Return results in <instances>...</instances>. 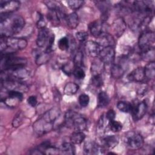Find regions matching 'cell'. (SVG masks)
Here are the masks:
<instances>
[{"label":"cell","mask_w":155,"mask_h":155,"mask_svg":"<svg viewBox=\"0 0 155 155\" xmlns=\"http://www.w3.org/2000/svg\"><path fill=\"white\" fill-rule=\"evenodd\" d=\"M110 103V97L105 91H101L97 95V107L104 108L107 107Z\"/></svg>","instance_id":"21"},{"label":"cell","mask_w":155,"mask_h":155,"mask_svg":"<svg viewBox=\"0 0 155 155\" xmlns=\"http://www.w3.org/2000/svg\"><path fill=\"white\" fill-rule=\"evenodd\" d=\"M101 142L105 150H111L117 146L119 143V138L116 135H108L102 137Z\"/></svg>","instance_id":"16"},{"label":"cell","mask_w":155,"mask_h":155,"mask_svg":"<svg viewBox=\"0 0 155 155\" xmlns=\"http://www.w3.org/2000/svg\"><path fill=\"white\" fill-rule=\"evenodd\" d=\"M140 56L144 60L148 61V62H154V48L141 51Z\"/></svg>","instance_id":"28"},{"label":"cell","mask_w":155,"mask_h":155,"mask_svg":"<svg viewBox=\"0 0 155 155\" xmlns=\"http://www.w3.org/2000/svg\"><path fill=\"white\" fill-rule=\"evenodd\" d=\"M105 119H106V117L105 116H104V114H102L99 121H98V123H97V132L99 134H103L104 131H105V129L106 128L105 127Z\"/></svg>","instance_id":"36"},{"label":"cell","mask_w":155,"mask_h":155,"mask_svg":"<svg viewBox=\"0 0 155 155\" xmlns=\"http://www.w3.org/2000/svg\"><path fill=\"white\" fill-rule=\"evenodd\" d=\"M26 64L27 59L25 58L17 57L14 53L1 54V71L25 67Z\"/></svg>","instance_id":"4"},{"label":"cell","mask_w":155,"mask_h":155,"mask_svg":"<svg viewBox=\"0 0 155 155\" xmlns=\"http://www.w3.org/2000/svg\"><path fill=\"white\" fill-rule=\"evenodd\" d=\"M124 61H121L117 63L113 64L111 68V75L113 78L119 79L124 74L125 68L124 67Z\"/></svg>","instance_id":"18"},{"label":"cell","mask_w":155,"mask_h":155,"mask_svg":"<svg viewBox=\"0 0 155 155\" xmlns=\"http://www.w3.org/2000/svg\"><path fill=\"white\" fill-rule=\"evenodd\" d=\"M21 5V2L18 1H0V11L1 13L12 14L16 11Z\"/></svg>","instance_id":"10"},{"label":"cell","mask_w":155,"mask_h":155,"mask_svg":"<svg viewBox=\"0 0 155 155\" xmlns=\"http://www.w3.org/2000/svg\"><path fill=\"white\" fill-rule=\"evenodd\" d=\"M97 42L99 45L102 47H113L115 45V40L111 34L108 32L103 33L98 38H97Z\"/></svg>","instance_id":"15"},{"label":"cell","mask_w":155,"mask_h":155,"mask_svg":"<svg viewBox=\"0 0 155 155\" xmlns=\"http://www.w3.org/2000/svg\"><path fill=\"white\" fill-rule=\"evenodd\" d=\"M90 102V97L88 95L86 94H81L79 96V103L82 107H87Z\"/></svg>","instance_id":"37"},{"label":"cell","mask_w":155,"mask_h":155,"mask_svg":"<svg viewBox=\"0 0 155 155\" xmlns=\"http://www.w3.org/2000/svg\"><path fill=\"white\" fill-rule=\"evenodd\" d=\"M5 99L11 101H17L20 102L23 99V94L22 92L15 90L7 91V96Z\"/></svg>","instance_id":"27"},{"label":"cell","mask_w":155,"mask_h":155,"mask_svg":"<svg viewBox=\"0 0 155 155\" xmlns=\"http://www.w3.org/2000/svg\"><path fill=\"white\" fill-rule=\"evenodd\" d=\"M143 68L145 78L148 79H153L155 77L154 62H149Z\"/></svg>","instance_id":"23"},{"label":"cell","mask_w":155,"mask_h":155,"mask_svg":"<svg viewBox=\"0 0 155 155\" xmlns=\"http://www.w3.org/2000/svg\"><path fill=\"white\" fill-rule=\"evenodd\" d=\"M105 117L107 118V119L110 121V120H114L115 119V117H116V113L114 111V110L113 109H110L109 110L106 114H105Z\"/></svg>","instance_id":"40"},{"label":"cell","mask_w":155,"mask_h":155,"mask_svg":"<svg viewBox=\"0 0 155 155\" xmlns=\"http://www.w3.org/2000/svg\"><path fill=\"white\" fill-rule=\"evenodd\" d=\"M65 125L74 131H83L87 127V119L74 111H67L64 116Z\"/></svg>","instance_id":"3"},{"label":"cell","mask_w":155,"mask_h":155,"mask_svg":"<svg viewBox=\"0 0 155 155\" xmlns=\"http://www.w3.org/2000/svg\"><path fill=\"white\" fill-rule=\"evenodd\" d=\"M145 78L144 68L141 67L135 68L128 75V79L130 81L136 82H142Z\"/></svg>","instance_id":"17"},{"label":"cell","mask_w":155,"mask_h":155,"mask_svg":"<svg viewBox=\"0 0 155 155\" xmlns=\"http://www.w3.org/2000/svg\"><path fill=\"white\" fill-rule=\"evenodd\" d=\"M102 47L93 41H88L85 44V49L87 54L91 58L98 57Z\"/></svg>","instance_id":"14"},{"label":"cell","mask_w":155,"mask_h":155,"mask_svg":"<svg viewBox=\"0 0 155 155\" xmlns=\"http://www.w3.org/2000/svg\"><path fill=\"white\" fill-rule=\"evenodd\" d=\"M58 45L59 48L62 51L68 50L70 47V41L68 38L67 36L61 38L58 41Z\"/></svg>","instance_id":"31"},{"label":"cell","mask_w":155,"mask_h":155,"mask_svg":"<svg viewBox=\"0 0 155 155\" xmlns=\"http://www.w3.org/2000/svg\"><path fill=\"white\" fill-rule=\"evenodd\" d=\"M70 141L72 143L81 144L85 139V134L83 131H74L70 136Z\"/></svg>","instance_id":"22"},{"label":"cell","mask_w":155,"mask_h":155,"mask_svg":"<svg viewBox=\"0 0 155 155\" xmlns=\"http://www.w3.org/2000/svg\"><path fill=\"white\" fill-rule=\"evenodd\" d=\"M76 37L78 39V40L80 42H84L88 38V33L86 31H78L76 33Z\"/></svg>","instance_id":"38"},{"label":"cell","mask_w":155,"mask_h":155,"mask_svg":"<svg viewBox=\"0 0 155 155\" xmlns=\"http://www.w3.org/2000/svg\"><path fill=\"white\" fill-rule=\"evenodd\" d=\"M91 83L94 87L97 88H99L102 87L104 84V80H103L102 74L93 76L91 78Z\"/></svg>","instance_id":"35"},{"label":"cell","mask_w":155,"mask_h":155,"mask_svg":"<svg viewBox=\"0 0 155 155\" xmlns=\"http://www.w3.org/2000/svg\"><path fill=\"white\" fill-rule=\"evenodd\" d=\"M22 119L21 116L19 114L18 116H16V117L15 118H14L13 122H12V125L14 127H17L20 125V122H21Z\"/></svg>","instance_id":"42"},{"label":"cell","mask_w":155,"mask_h":155,"mask_svg":"<svg viewBox=\"0 0 155 155\" xmlns=\"http://www.w3.org/2000/svg\"><path fill=\"white\" fill-rule=\"evenodd\" d=\"M73 62L75 67H82L83 65V53L78 50L74 53Z\"/></svg>","instance_id":"30"},{"label":"cell","mask_w":155,"mask_h":155,"mask_svg":"<svg viewBox=\"0 0 155 155\" xmlns=\"http://www.w3.org/2000/svg\"><path fill=\"white\" fill-rule=\"evenodd\" d=\"M53 33L47 29L46 27L40 28L39 30L37 38H36V45L39 48H44L47 46L49 43Z\"/></svg>","instance_id":"9"},{"label":"cell","mask_w":155,"mask_h":155,"mask_svg":"<svg viewBox=\"0 0 155 155\" xmlns=\"http://www.w3.org/2000/svg\"><path fill=\"white\" fill-rule=\"evenodd\" d=\"M126 22L122 17H119L114 20L111 28L113 35L116 37H120L122 35L126 29Z\"/></svg>","instance_id":"12"},{"label":"cell","mask_w":155,"mask_h":155,"mask_svg":"<svg viewBox=\"0 0 155 155\" xmlns=\"http://www.w3.org/2000/svg\"><path fill=\"white\" fill-rule=\"evenodd\" d=\"M155 42L154 33L150 30L143 31L138 39V46L140 51H145L154 48Z\"/></svg>","instance_id":"6"},{"label":"cell","mask_w":155,"mask_h":155,"mask_svg":"<svg viewBox=\"0 0 155 155\" xmlns=\"http://www.w3.org/2000/svg\"><path fill=\"white\" fill-rule=\"evenodd\" d=\"M79 85L74 82H70L66 84L64 87V93L65 95L67 96H71L77 93L79 90Z\"/></svg>","instance_id":"25"},{"label":"cell","mask_w":155,"mask_h":155,"mask_svg":"<svg viewBox=\"0 0 155 155\" xmlns=\"http://www.w3.org/2000/svg\"><path fill=\"white\" fill-rule=\"evenodd\" d=\"M105 148L95 142L88 140L84 143V151L87 154H104Z\"/></svg>","instance_id":"11"},{"label":"cell","mask_w":155,"mask_h":155,"mask_svg":"<svg viewBox=\"0 0 155 155\" xmlns=\"http://www.w3.org/2000/svg\"><path fill=\"white\" fill-rule=\"evenodd\" d=\"M27 103L30 105L32 107H34L37 104V98L35 96H29L28 98H27Z\"/></svg>","instance_id":"41"},{"label":"cell","mask_w":155,"mask_h":155,"mask_svg":"<svg viewBox=\"0 0 155 155\" xmlns=\"http://www.w3.org/2000/svg\"><path fill=\"white\" fill-rule=\"evenodd\" d=\"M98 57L104 64L109 65L113 64L115 58V50L114 47H102Z\"/></svg>","instance_id":"8"},{"label":"cell","mask_w":155,"mask_h":155,"mask_svg":"<svg viewBox=\"0 0 155 155\" xmlns=\"http://www.w3.org/2000/svg\"><path fill=\"white\" fill-rule=\"evenodd\" d=\"M147 111V104L145 101H142L137 105L133 106L131 110L133 118L135 121L141 119L146 114Z\"/></svg>","instance_id":"13"},{"label":"cell","mask_w":155,"mask_h":155,"mask_svg":"<svg viewBox=\"0 0 155 155\" xmlns=\"http://www.w3.org/2000/svg\"><path fill=\"white\" fill-rule=\"evenodd\" d=\"M25 25V20L19 15L1 13V36L12 37L20 33Z\"/></svg>","instance_id":"1"},{"label":"cell","mask_w":155,"mask_h":155,"mask_svg":"<svg viewBox=\"0 0 155 155\" xmlns=\"http://www.w3.org/2000/svg\"><path fill=\"white\" fill-rule=\"evenodd\" d=\"M108 127L113 132H119L122 129V124L114 119L108 121Z\"/></svg>","instance_id":"32"},{"label":"cell","mask_w":155,"mask_h":155,"mask_svg":"<svg viewBox=\"0 0 155 155\" xmlns=\"http://www.w3.org/2000/svg\"><path fill=\"white\" fill-rule=\"evenodd\" d=\"M88 28L91 34L97 38L103 33L107 32L109 27L106 24V22L98 19L91 22L88 25Z\"/></svg>","instance_id":"7"},{"label":"cell","mask_w":155,"mask_h":155,"mask_svg":"<svg viewBox=\"0 0 155 155\" xmlns=\"http://www.w3.org/2000/svg\"><path fill=\"white\" fill-rule=\"evenodd\" d=\"M38 19L37 20V23H36L37 27L39 28V29L45 27V22L44 21L43 16L40 13H38Z\"/></svg>","instance_id":"39"},{"label":"cell","mask_w":155,"mask_h":155,"mask_svg":"<svg viewBox=\"0 0 155 155\" xmlns=\"http://www.w3.org/2000/svg\"><path fill=\"white\" fill-rule=\"evenodd\" d=\"M65 21L68 27L71 29L76 28L79 24V17L76 12H72L68 15H67Z\"/></svg>","instance_id":"19"},{"label":"cell","mask_w":155,"mask_h":155,"mask_svg":"<svg viewBox=\"0 0 155 155\" xmlns=\"http://www.w3.org/2000/svg\"><path fill=\"white\" fill-rule=\"evenodd\" d=\"M60 151L64 154H74L75 147L71 142H64L61 147Z\"/></svg>","instance_id":"26"},{"label":"cell","mask_w":155,"mask_h":155,"mask_svg":"<svg viewBox=\"0 0 155 155\" xmlns=\"http://www.w3.org/2000/svg\"><path fill=\"white\" fill-rule=\"evenodd\" d=\"M50 59V53L45 51L44 52H38L35 56V62L37 65H41L48 62Z\"/></svg>","instance_id":"20"},{"label":"cell","mask_w":155,"mask_h":155,"mask_svg":"<svg viewBox=\"0 0 155 155\" xmlns=\"http://www.w3.org/2000/svg\"><path fill=\"white\" fill-rule=\"evenodd\" d=\"M73 74L74 76L78 79H83L85 76V73L82 67H75Z\"/></svg>","instance_id":"34"},{"label":"cell","mask_w":155,"mask_h":155,"mask_svg":"<svg viewBox=\"0 0 155 155\" xmlns=\"http://www.w3.org/2000/svg\"><path fill=\"white\" fill-rule=\"evenodd\" d=\"M61 114L60 110L53 107L46 111L33 125V129L35 134L39 136H43L53 129L54 122Z\"/></svg>","instance_id":"2"},{"label":"cell","mask_w":155,"mask_h":155,"mask_svg":"<svg viewBox=\"0 0 155 155\" xmlns=\"http://www.w3.org/2000/svg\"><path fill=\"white\" fill-rule=\"evenodd\" d=\"M117 108L118 110H119L120 111L123 113H130L131 112L132 108H133V105L125 101H119L117 104Z\"/></svg>","instance_id":"29"},{"label":"cell","mask_w":155,"mask_h":155,"mask_svg":"<svg viewBox=\"0 0 155 155\" xmlns=\"http://www.w3.org/2000/svg\"><path fill=\"white\" fill-rule=\"evenodd\" d=\"M104 64L99 59L98 61L93 62L91 65V72L93 76L102 74V73L104 70Z\"/></svg>","instance_id":"24"},{"label":"cell","mask_w":155,"mask_h":155,"mask_svg":"<svg viewBox=\"0 0 155 155\" xmlns=\"http://www.w3.org/2000/svg\"><path fill=\"white\" fill-rule=\"evenodd\" d=\"M124 142L127 147L132 150L141 148L144 143L141 134L134 131H130L125 133L124 136Z\"/></svg>","instance_id":"5"},{"label":"cell","mask_w":155,"mask_h":155,"mask_svg":"<svg viewBox=\"0 0 155 155\" xmlns=\"http://www.w3.org/2000/svg\"><path fill=\"white\" fill-rule=\"evenodd\" d=\"M67 3L71 9L78 10L82 6V5L84 3V1L80 0H70L67 1Z\"/></svg>","instance_id":"33"}]
</instances>
